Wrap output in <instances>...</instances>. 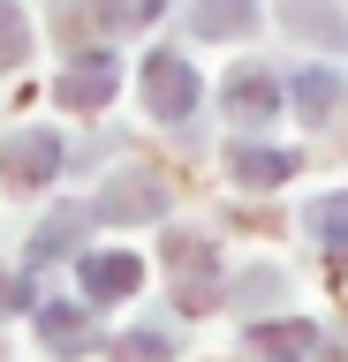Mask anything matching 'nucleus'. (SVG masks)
Wrapping results in <instances>:
<instances>
[{"label":"nucleus","instance_id":"nucleus-16","mask_svg":"<svg viewBox=\"0 0 348 362\" xmlns=\"http://www.w3.org/2000/svg\"><path fill=\"white\" fill-rule=\"evenodd\" d=\"M114 355H121V362H167L174 347H167V332H152V325H137V332H121V339H114Z\"/></svg>","mask_w":348,"mask_h":362},{"label":"nucleus","instance_id":"nucleus-15","mask_svg":"<svg viewBox=\"0 0 348 362\" xmlns=\"http://www.w3.org/2000/svg\"><path fill=\"white\" fill-rule=\"evenodd\" d=\"M296 98H303L310 121H325V113L341 106V76H333V68H303V76H296Z\"/></svg>","mask_w":348,"mask_h":362},{"label":"nucleus","instance_id":"nucleus-6","mask_svg":"<svg viewBox=\"0 0 348 362\" xmlns=\"http://www.w3.org/2000/svg\"><path fill=\"white\" fill-rule=\"evenodd\" d=\"M114 83H121V68L106 61V53H84V61H76L69 76L53 83V98H61L69 113H99L106 98H114Z\"/></svg>","mask_w":348,"mask_h":362},{"label":"nucleus","instance_id":"nucleus-18","mask_svg":"<svg viewBox=\"0 0 348 362\" xmlns=\"http://www.w3.org/2000/svg\"><path fill=\"white\" fill-rule=\"evenodd\" d=\"M280 294H288V279H280L273 264H265V272H242V279H235V302H242V310H257V302H280Z\"/></svg>","mask_w":348,"mask_h":362},{"label":"nucleus","instance_id":"nucleus-9","mask_svg":"<svg viewBox=\"0 0 348 362\" xmlns=\"http://www.w3.org/2000/svg\"><path fill=\"white\" fill-rule=\"evenodd\" d=\"M273 106H280V83L265 76V68H235V76H228V113H235V121L265 129V121H273Z\"/></svg>","mask_w":348,"mask_h":362},{"label":"nucleus","instance_id":"nucleus-5","mask_svg":"<svg viewBox=\"0 0 348 362\" xmlns=\"http://www.w3.org/2000/svg\"><path fill=\"white\" fill-rule=\"evenodd\" d=\"M0 174H8V189H46V181L61 174V136L53 129H23L0 151Z\"/></svg>","mask_w":348,"mask_h":362},{"label":"nucleus","instance_id":"nucleus-4","mask_svg":"<svg viewBox=\"0 0 348 362\" xmlns=\"http://www.w3.org/2000/svg\"><path fill=\"white\" fill-rule=\"evenodd\" d=\"M250 355L257 362H318L325 332L310 317H265V325H250Z\"/></svg>","mask_w":348,"mask_h":362},{"label":"nucleus","instance_id":"nucleus-7","mask_svg":"<svg viewBox=\"0 0 348 362\" xmlns=\"http://www.w3.org/2000/svg\"><path fill=\"white\" fill-rule=\"evenodd\" d=\"M76 279H84V294H91V302H121V294L144 287V264L129 257V249H99V257H84V264H76Z\"/></svg>","mask_w":348,"mask_h":362},{"label":"nucleus","instance_id":"nucleus-10","mask_svg":"<svg viewBox=\"0 0 348 362\" xmlns=\"http://www.w3.org/2000/svg\"><path fill=\"white\" fill-rule=\"evenodd\" d=\"M228 166H235V181H242V189H280V181L296 174V151H273V144H235Z\"/></svg>","mask_w":348,"mask_h":362},{"label":"nucleus","instance_id":"nucleus-2","mask_svg":"<svg viewBox=\"0 0 348 362\" xmlns=\"http://www.w3.org/2000/svg\"><path fill=\"white\" fill-rule=\"evenodd\" d=\"M84 211H91V219H159V211H167V181L152 174V166H137V174H114L91 204H84Z\"/></svg>","mask_w":348,"mask_h":362},{"label":"nucleus","instance_id":"nucleus-17","mask_svg":"<svg viewBox=\"0 0 348 362\" xmlns=\"http://www.w3.org/2000/svg\"><path fill=\"white\" fill-rule=\"evenodd\" d=\"M23 45H30L23 8H16V0H0V68H16V61H23Z\"/></svg>","mask_w":348,"mask_h":362},{"label":"nucleus","instance_id":"nucleus-3","mask_svg":"<svg viewBox=\"0 0 348 362\" xmlns=\"http://www.w3.org/2000/svg\"><path fill=\"white\" fill-rule=\"evenodd\" d=\"M167 257H174V272H182L174 302H182L189 317H197V310H220V257H212V242H197V234H174V242H167Z\"/></svg>","mask_w":348,"mask_h":362},{"label":"nucleus","instance_id":"nucleus-12","mask_svg":"<svg viewBox=\"0 0 348 362\" xmlns=\"http://www.w3.org/2000/svg\"><path fill=\"white\" fill-rule=\"evenodd\" d=\"M197 38H242L257 23V0H197Z\"/></svg>","mask_w":348,"mask_h":362},{"label":"nucleus","instance_id":"nucleus-1","mask_svg":"<svg viewBox=\"0 0 348 362\" xmlns=\"http://www.w3.org/2000/svg\"><path fill=\"white\" fill-rule=\"evenodd\" d=\"M144 106H152V121H189L197 113V68L182 53H152L144 61Z\"/></svg>","mask_w":348,"mask_h":362},{"label":"nucleus","instance_id":"nucleus-13","mask_svg":"<svg viewBox=\"0 0 348 362\" xmlns=\"http://www.w3.org/2000/svg\"><path fill=\"white\" fill-rule=\"evenodd\" d=\"M84 226H91V211H84V204H61V211H53V219L38 226V242H30V257H38V264H46V257H69V249L84 242Z\"/></svg>","mask_w":348,"mask_h":362},{"label":"nucleus","instance_id":"nucleus-11","mask_svg":"<svg viewBox=\"0 0 348 362\" xmlns=\"http://www.w3.org/2000/svg\"><path fill=\"white\" fill-rule=\"evenodd\" d=\"M303 226H310V242L333 249V257H348V189H333V197H318L310 211H303Z\"/></svg>","mask_w":348,"mask_h":362},{"label":"nucleus","instance_id":"nucleus-19","mask_svg":"<svg viewBox=\"0 0 348 362\" xmlns=\"http://www.w3.org/2000/svg\"><path fill=\"white\" fill-rule=\"evenodd\" d=\"M16 310H38V287H30L23 272L0 264V317H16Z\"/></svg>","mask_w":348,"mask_h":362},{"label":"nucleus","instance_id":"nucleus-14","mask_svg":"<svg viewBox=\"0 0 348 362\" xmlns=\"http://www.w3.org/2000/svg\"><path fill=\"white\" fill-rule=\"evenodd\" d=\"M288 23H296L303 38H325V45H341L348 53V23L325 8V0H288Z\"/></svg>","mask_w":348,"mask_h":362},{"label":"nucleus","instance_id":"nucleus-8","mask_svg":"<svg viewBox=\"0 0 348 362\" xmlns=\"http://www.w3.org/2000/svg\"><path fill=\"white\" fill-rule=\"evenodd\" d=\"M38 339H46V355H84L99 339V325H91V310H76V302H38Z\"/></svg>","mask_w":348,"mask_h":362}]
</instances>
